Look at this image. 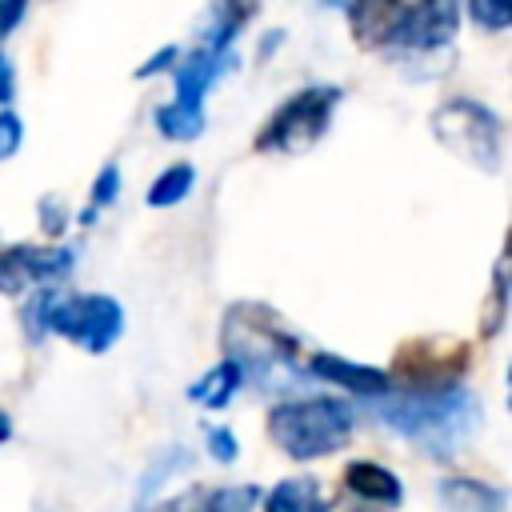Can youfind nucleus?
Returning <instances> with one entry per match:
<instances>
[{
    "mask_svg": "<svg viewBox=\"0 0 512 512\" xmlns=\"http://www.w3.org/2000/svg\"><path fill=\"white\" fill-rule=\"evenodd\" d=\"M376 416L400 432L404 440L448 456L456 448H464L472 440V432L480 428L484 412L480 400L460 388V384H444V388H404L396 396H384L376 404Z\"/></svg>",
    "mask_w": 512,
    "mask_h": 512,
    "instance_id": "1",
    "label": "nucleus"
},
{
    "mask_svg": "<svg viewBox=\"0 0 512 512\" xmlns=\"http://www.w3.org/2000/svg\"><path fill=\"white\" fill-rule=\"evenodd\" d=\"M220 344L240 376L260 388H276L296 368V332L268 304H232L220 324Z\"/></svg>",
    "mask_w": 512,
    "mask_h": 512,
    "instance_id": "2",
    "label": "nucleus"
},
{
    "mask_svg": "<svg viewBox=\"0 0 512 512\" xmlns=\"http://www.w3.org/2000/svg\"><path fill=\"white\" fill-rule=\"evenodd\" d=\"M352 428H356L352 408L328 396L280 400L268 412V436L292 460H320V456L340 452L352 440Z\"/></svg>",
    "mask_w": 512,
    "mask_h": 512,
    "instance_id": "3",
    "label": "nucleus"
},
{
    "mask_svg": "<svg viewBox=\"0 0 512 512\" xmlns=\"http://www.w3.org/2000/svg\"><path fill=\"white\" fill-rule=\"evenodd\" d=\"M432 136L456 152L460 160H468L472 168L480 172H496L500 168V152H504V124L500 116L480 104V100H468V96H456V100H444L436 112H432Z\"/></svg>",
    "mask_w": 512,
    "mask_h": 512,
    "instance_id": "4",
    "label": "nucleus"
},
{
    "mask_svg": "<svg viewBox=\"0 0 512 512\" xmlns=\"http://www.w3.org/2000/svg\"><path fill=\"white\" fill-rule=\"evenodd\" d=\"M340 104V88L332 84H308L296 96H288L272 120L256 136V152H308L332 124V112Z\"/></svg>",
    "mask_w": 512,
    "mask_h": 512,
    "instance_id": "5",
    "label": "nucleus"
},
{
    "mask_svg": "<svg viewBox=\"0 0 512 512\" xmlns=\"http://www.w3.org/2000/svg\"><path fill=\"white\" fill-rule=\"evenodd\" d=\"M48 332L72 340L76 348L100 356L108 352L124 332V308L116 296L104 292H52L48 300Z\"/></svg>",
    "mask_w": 512,
    "mask_h": 512,
    "instance_id": "6",
    "label": "nucleus"
},
{
    "mask_svg": "<svg viewBox=\"0 0 512 512\" xmlns=\"http://www.w3.org/2000/svg\"><path fill=\"white\" fill-rule=\"evenodd\" d=\"M396 380L404 388H444L460 384L468 368V344H448V340H408L396 352Z\"/></svg>",
    "mask_w": 512,
    "mask_h": 512,
    "instance_id": "7",
    "label": "nucleus"
},
{
    "mask_svg": "<svg viewBox=\"0 0 512 512\" xmlns=\"http://www.w3.org/2000/svg\"><path fill=\"white\" fill-rule=\"evenodd\" d=\"M76 252L64 244H8L0 248V292L20 296L36 284H52L72 272Z\"/></svg>",
    "mask_w": 512,
    "mask_h": 512,
    "instance_id": "8",
    "label": "nucleus"
},
{
    "mask_svg": "<svg viewBox=\"0 0 512 512\" xmlns=\"http://www.w3.org/2000/svg\"><path fill=\"white\" fill-rule=\"evenodd\" d=\"M456 28H460L456 0H420V4H408L400 36H396V48H404V52H436V48H448L456 40Z\"/></svg>",
    "mask_w": 512,
    "mask_h": 512,
    "instance_id": "9",
    "label": "nucleus"
},
{
    "mask_svg": "<svg viewBox=\"0 0 512 512\" xmlns=\"http://www.w3.org/2000/svg\"><path fill=\"white\" fill-rule=\"evenodd\" d=\"M408 4L404 0H352L348 4V32L360 48H396L400 24H404Z\"/></svg>",
    "mask_w": 512,
    "mask_h": 512,
    "instance_id": "10",
    "label": "nucleus"
},
{
    "mask_svg": "<svg viewBox=\"0 0 512 512\" xmlns=\"http://www.w3.org/2000/svg\"><path fill=\"white\" fill-rule=\"evenodd\" d=\"M308 376L328 380V384H336V388H344V392H352V396H384L388 384H392V376H388L384 368L356 364V360H344V356H336V352H316V356L308 360Z\"/></svg>",
    "mask_w": 512,
    "mask_h": 512,
    "instance_id": "11",
    "label": "nucleus"
},
{
    "mask_svg": "<svg viewBox=\"0 0 512 512\" xmlns=\"http://www.w3.org/2000/svg\"><path fill=\"white\" fill-rule=\"evenodd\" d=\"M344 488L364 500V504H376V508H396L404 500V484L392 468L376 464V460H352L344 468Z\"/></svg>",
    "mask_w": 512,
    "mask_h": 512,
    "instance_id": "12",
    "label": "nucleus"
},
{
    "mask_svg": "<svg viewBox=\"0 0 512 512\" xmlns=\"http://www.w3.org/2000/svg\"><path fill=\"white\" fill-rule=\"evenodd\" d=\"M260 488L256 484H224V488H196V492H184L176 496L172 504H164L160 512H256L260 504Z\"/></svg>",
    "mask_w": 512,
    "mask_h": 512,
    "instance_id": "13",
    "label": "nucleus"
},
{
    "mask_svg": "<svg viewBox=\"0 0 512 512\" xmlns=\"http://www.w3.org/2000/svg\"><path fill=\"white\" fill-rule=\"evenodd\" d=\"M436 492H440L444 512H508L504 488H496V484H488V480L448 476V480H440Z\"/></svg>",
    "mask_w": 512,
    "mask_h": 512,
    "instance_id": "14",
    "label": "nucleus"
},
{
    "mask_svg": "<svg viewBox=\"0 0 512 512\" xmlns=\"http://www.w3.org/2000/svg\"><path fill=\"white\" fill-rule=\"evenodd\" d=\"M264 512H332V508H328V500H324L320 480H312V476H292V480H280V484L264 496Z\"/></svg>",
    "mask_w": 512,
    "mask_h": 512,
    "instance_id": "15",
    "label": "nucleus"
},
{
    "mask_svg": "<svg viewBox=\"0 0 512 512\" xmlns=\"http://www.w3.org/2000/svg\"><path fill=\"white\" fill-rule=\"evenodd\" d=\"M240 384H244L240 368L224 356V360H220L216 368H208L196 384H188V400L200 404V408H224V404H232V396H236Z\"/></svg>",
    "mask_w": 512,
    "mask_h": 512,
    "instance_id": "16",
    "label": "nucleus"
},
{
    "mask_svg": "<svg viewBox=\"0 0 512 512\" xmlns=\"http://www.w3.org/2000/svg\"><path fill=\"white\" fill-rule=\"evenodd\" d=\"M192 184H196V168H192V164H172V168H164V172L152 180V188H148V208H172V204H180V200L192 192Z\"/></svg>",
    "mask_w": 512,
    "mask_h": 512,
    "instance_id": "17",
    "label": "nucleus"
},
{
    "mask_svg": "<svg viewBox=\"0 0 512 512\" xmlns=\"http://www.w3.org/2000/svg\"><path fill=\"white\" fill-rule=\"evenodd\" d=\"M504 316H508V272H504V256H500L496 272H492V296H488V316L480 320V336L492 340L504 328Z\"/></svg>",
    "mask_w": 512,
    "mask_h": 512,
    "instance_id": "18",
    "label": "nucleus"
},
{
    "mask_svg": "<svg viewBox=\"0 0 512 512\" xmlns=\"http://www.w3.org/2000/svg\"><path fill=\"white\" fill-rule=\"evenodd\" d=\"M156 128L168 140H196L204 132V116H192V112H180V108L164 104V108H156Z\"/></svg>",
    "mask_w": 512,
    "mask_h": 512,
    "instance_id": "19",
    "label": "nucleus"
},
{
    "mask_svg": "<svg viewBox=\"0 0 512 512\" xmlns=\"http://www.w3.org/2000/svg\"><path fill=\"white\" fill-rule=\"evenodd\" d=\"M468 12L488 32H504L512 24V0H468Z\"/></svg>",
    "mask_w": 512,
    "mask_h": 512,
    "instance_id": "20",
    "label": "nucleus"
},
{
    "mask_svg": "<svg viewBox=\"0 0 512 512\" xmlns=\"http://www.w3.org/2000/svg\"><path fill=\"white\" fill-rule=\"evenodd\" d=\"M256 8H260V0H212V20L240 32Z\"/></svg>",
    "mask_w": 512,
    "mask_h": 512,
    "instance_id": "21",
    "label": "nucleus"
},
{
    "mask_svg": "<svg viewBox=\"0 0 512 512\" xmlns=\"http://www.w3.org/2000/svg\"><path fill=\"white\" fill-rule=\"evenodd\" d=\"M48 300H52V292L44 288V292H36L28 304H24V332H28V340H44V332H48Z\"/></svg>",
    "mask_w": 512,
    "mask_h": 512,
    "instance_id": "22",
    "label": "nucleus"
},
{
    "mask_svg": "<svg viewBox=\"0 0 512 512\" xmlns=\"http://www.w3.org/2000/svg\"><path fill=\"white\" fill-rule=\"evenodd\" d=\"M204 444H208V456H212L216 464H232V460L240 456V444H236V436H232L228 428H208V432H204Z\"/></svg>",
    "mask_w": 512,
    "mask_h": 512,
    "instance_id": "23",
    "label": "nucleus"
},
{
    "mask_svg": "<svg viewBox=\"0 0 512 512\" xmlns=\"http://www.w3.org/2000/svg\"><path fill=\"white\" fill-rule=\"evenodd\" d=\"M116 192H120V168H116V164H104L100 176H96V184H92V208L112 204Z\"/></svg>",
    "mask_w": 512,
    "mask_h": 512,
    "instance_id": "24",
    "label": "nucleus"
},
{
    "mask_svg": "<svg viewBox=\"0 0 512 512\" xmlns=\"http://www.w3.org/2000/svg\"><path fill=\"white\" fill-rule=\"evenodd\" d=\"M68 204H60V196H44L40 200V228L48 232V236H60L64 232V224H68V212H64Z\"/></svg>",
    "mask_w": 512,
    "mask_h": 512,
    "instance_id": "25",
    "label": "nucleus"
},
{
    "mask_svg": "<svg viewBox=\"0 0 512 512\" xmlns=\"http://www.w3.org/2000/svg\"><path fill=\"white\" fill-rule=\"evenodd\" d=\"M24 140V124L16 112H0V160H8Z\"/></svg>",
    "mask_w": 512,
    "mask_h": 512,
    "instance_id": "26",
    "label": "nucleus"
},
{
    "mask_svg": "<svg viewBox=\"0 0 512 512\" xmlns=\"http://www.w3.org/2000/svg\"><path fill=\"white\" fill-rule=\"evenodd\" d=\"M172 60H176V44H168V48H160V52H152L140 68H136V80H148V76H156V72H164V68H172Z\"/></svg>",
    "mask_w": 512,
    "mask_h": 512,
    "instance_id": "27",
    "label": "nucleus"
},
{
    "mask_svg": "<svg viewBox=\"0 0 512 512\" xmlns=\"http://www.w3.org/2000/svg\"><path fill=\"white\" fill-rule=\"evenodd\" d=\"M24 8H28V0H0V40L16 32V24L24 20Z\"/></svg>",
    "mask_w": 512,
    "mask_h": 512,
    "instance_id": "28",
    "label": "nucleus"
},
{
    "mask_svg": "<svg viewBox=\"0 0 512 512\" xmlns=\"http://www.w3.org/2000/svg\"><path fill=\"white\" fill-rule=\"evenodd\" d=\"M16 92V72H12V60L0 52V104H8Z\"/></svg>",
    "mask_w": 512,
    "mask_h": 512,
    "instance_id": "29",
    "label": "nucleus"
},
{
    "mask_svg": "<svg viewBox=\"0 0 512 512\" xmlns=\"http://www.w3.org/2000/svg\"><path fill=\"white\" fill-rule=\"evenodd\" d=\"M8 436H12V420H8V416H4V412H0V444H4V440H8Z\"/></svg>",
    "mask_w": 512,
    "mask_h": 512,
    "instance_id": "30",
    "label": "nucleus"
}]
</instances>
